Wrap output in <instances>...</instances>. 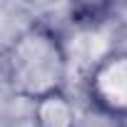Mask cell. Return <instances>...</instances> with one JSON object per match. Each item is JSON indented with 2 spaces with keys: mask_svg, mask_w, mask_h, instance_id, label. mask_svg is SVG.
<instances>
[{
  "mask_svg": "<svg viewBox=\"0 0 127 127\" xmlns=\"http://www.w3.org/2000/svg\"><path fill=\"white\" fill-rule=\"evenodd\" d=\"M3 77L18 97L32 105L65 92L70 52L60 30L42 20L23 28L3 55Z\"/></svg>",
  "mask_w": 127,
  "mask_h": 127,
  "instance_id": "obj_1",
  "label": "cell"
},
{
  "mask_svg": "<svg viewBox=\"0 0 127 127\" xmlns=\"http://www.w3.org/2000/svg\"><path fill=\"white\" fill-rule=\"evenodd\" d=\"M32 107H35V115H32L35 127H75V110L65 92L50 95L35 102Z\"/></svg>",
  "mask_w": 127,
  "mask_h": 127,
  "instance_id": "obj_3",
  "label": "cell"
},
{
  "mask_svg": "<svg viewBox=\"0 0 127 127\" xmlns=\"http://www.w3.org/2000/svg\"><path fill=\"white\" fill-rule=\"evenodd\" d=\"M92 105L117 120H127V50H110L87 70Z\"/></svg>",
  "mask_w": 127,
  "mask_h": 127,
  "instance_id": "obj_2",
  "label": "cell"
}]
</instances>
